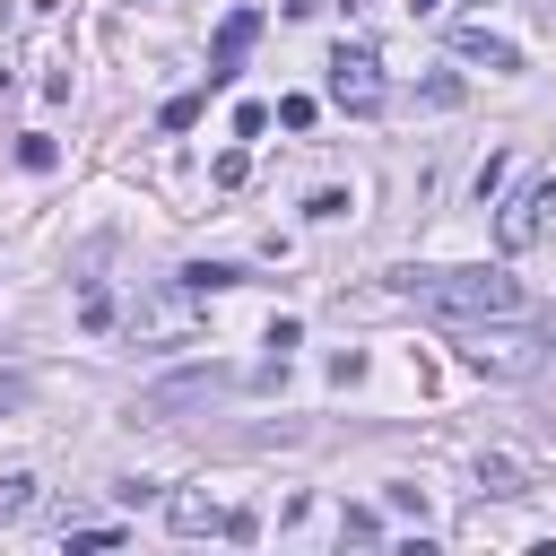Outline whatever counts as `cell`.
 <instances>
[{
    "mask_svg": "<svg viewBox=\"0 0 556 556\" xmlns=\"http://www.w3.org/2000/svg\"><path fill=\"white\" fill-rule=\"evenodd\" d=\"M391 287L434 321H513L521 313V278L513 269H400Z\"/></svg>",
    "mask_w": 556,
    "mask_h": 556,
    "instance_id": "obj_1",
    "label": "cell"
},
{
    "mask_svg": "<svg viewBox=\"0 0 556 556\" xmlns=\"http://www.w3.org/2000/svg\"><path fill=\"white\" fill-rule=\"evenodd\" d=\"M165 521H174L182 539H200V530H226V504H217V495H200V486H182V495L165 504Z\"/></svg>",
    "mask_w": 556,
    "mask_h": 556,
    "instance_id": "obj_8",
    "label": "cell"
},
{
    "mask_svg": "<svg viewBox=\"0 0 556 556\" xmlns=\"http://www.w3.org/2000/svg\"><path fill=\"white\" fill-rule=\"evenodd\" d=\"M17 165H26V174H52V165H61V148H52L43 130H26V139H17Z\"/></svg>",
    "mask_w": 556,
    "mask_h": 556,
    "instance_id": "obj_12",
    "label": "cell"
},
{
    "mask_svg": "<svg viewBox=\"0 0 556 556\" xmlns=\"http://www.w3.org/2000/svg\"><path fill=\"white\" fill-rule=\"evenodd\" d=\"M174 278H182L191 295H226V287H243L252 269H243V261H191V269H174Z\"/></svg>",
    "mask_w": 556,
    "mask_h": 556,
    "instance_id": "obj_10",
    "label": "cell"
},
{
    "mask_svg": "<svg viewBox=\"0 0 556 556\" xmlns=\"http://www.w3.org/2000/svg\"><path fill=\"white\" fill-rule=\"evenodd\" d=\"M252 35H261V9H235V17L217 26V43H208V96H226V87H235V70H243Z\"/></svg>",
    "mask_w": 556,
    "mask_h": 556,
    "instance_id": "obj_6",
    "label": "cell"
},
{
    "mask_svg": "<svg viewBox=\"0 0 556 556\" xmlns=\"http://www.w3.org/2000/svg\"><path fill=\"white\" fill-rule=\"evenodd\" d=\"M321 87H330L339 113H374V104H382V61H374L365 43H339L330 70H321Z\"/></svg>",
    "mask_w": 556,
    "mask_h": 556,
    "instance_id": "obj_3",
    "label": "cell"
},
{
    "mask_svg": "<svg viewBox=\"0 0 556 556\" xmlns=\"http://www.w3.org/2000/svg\"><path fill=\"white\" fill-rule=\"evenodd\" d=\"M278 122L287 130H313V96H278Z\"/></svg>",
    "mask_w": 556,
    "mask_h": 556,
    "instance_id": "obj_17",
    "label": "cell"
},
{
    "mask_svg": "<svg viewBox=\"0 0 556 556\" xmlns=\"http://www.w3.org/2000/svg\"><path fill=\"white\" fill-rule=\"evenodd\" d=\"M478 486H486V495H530V486H521V469H513V460H478Z\"/></svg>",
    "mask_w": 556,
    "mask_h": 556,
    "instance_id": "obj_13",
    "label": "cell"
},
{
    "mask_svg": "<svg viewBox=\"0 0 556 556\" xmlns=\"http://www.w3.org/2000/svg\"><path fill=\"white\" fill-rule=\"evenodd\" d=\"M547 217H556V174H539V182H521L504 208H495V243L504 252H530L539 235H547Z\"/></svg>",
    "mask_w": 556,
    "mask_h": 556,
    "instance_id": "obj_4",
    "label": "cell"
},
{
    "mask_svg": "<svg viewBox=\"0 0 556 556\" xmlns=\"http://www.w3.org/2000/svg\"><path fill=\"white\" fill-rule=\"evenodd\" d=\"M26 504H35V478H26V469L0 478V521H26Z\"/></svg>",
    "mask_w": 556,
    "mask_h": 556,
    "instance_id": "obj_14",
    "label": "cell"
},
{
    "mask_svg": "<svg viewBox=\"0 0 556 556\" xmlns=\"http://www.w3.org/2000/svg\"><path fill=\"white\" fill-rule=\"evenodd\" d=\"M417 9H434V0H417Z\"/></svg>",
    "mask_w": 556,
    "mask_h": 556,
    "instance_id": "obj_20",
    "label": "cell"
},
{
    "mask_svg": "<svg viewBox=\"0 0 556 556\" xmlns=\"http://www.w3.org/2000/svg\"><path fill=\"white\" fill-rule=\"evenodd\" d=\"M339 539H356V547H374V539H382V521H374L365 504H348V513H339Z\"/></svg>",
    "mask_w": 556,
    "mask_h": 556,
    "instance_id": "obj_15",
    "label": "cell"
},
{
    "mask_svg": "<svg viewBox=\"0 0 556 556\" xmlns=\"http://www.w3.org/2000/svg\"><path fill=\"white\" fill-rule=\"evenodd\" d=\"M182 321H191V287H182V278H174L165 295H148V304L130 313V330H139V339H174Z\"/></svg>",
    "mask_w": 556,
    "mask_h": 556,
    "instance_id": "obj_7",
    "label": "cell"
},
{
    "mask_svg": "<svg viewBox=\"0 0 556 556\" xmlns=\"http://www.w3.org/2000/svg\"><path fill=\"white\" fill-rule=\"evenodd\" d=\"M539 356H547V339H478V348H460V365L486 374V382H521V374H539Z\"/></svg>",
    "mask_w": 556,
    "mask_h": 556,
    "instance_id": "obj_5",
    "label": "cell"
},
{
    "mask_svg": "<svg viewBox=\"0 0 556 556\" xmlns=\"http://www.w3.org/2000/svg\"><path fill=\"white\" fill-rule=\"evenodd\" d=\"M78 321H87V330H113V295L87 287V295H78Z\"/></svg>",
    "mask_w": 556,
    "mask_h": 556,
    "instance_id": "obj_16",
    "label": "cell"
},
{
    "mask_svg": "<svg viewBox=\"0 0 556 556\" xmlns=\"http://www.w3.org/2000/svg\"><path fill=\"white\" fill-rule=\"evenodd\" d=\"M243 374H226V365H191V374H174V382H156V391H139V408L130 417H148V426H165V417H182V408H208V400H226Z\"/></svg>",
    "mask_w": 556,
    "mask_h": 556,
    "instance_id": "obj_2",
    "label": "cell"
},
{
    "mask_svg": "<svg viewBox=\"0 0 556 556\" xmlns=\"http://www.w3.org/2000/svg\"><path fill=\"white\" fill-rule=\"evenodd\" d=\"M17 400H26V382H0V408H17Z\"/></svg>",
    "mask_w": 556,
    "mask_h": 556,
    "instance_id": "obj_18",
    "label": "cell"
},
{
    "mask_svg": "<svg viewBox=\"0 0 556 556\" xmlns=\"http://www.w3.org/2000/svg\"><path fill=\"white\" fill-rule=\"evenodd\" d=\"M452 52L460 61H486V70H521V52L504 35H486V26H452Z\"/></svg>",
    "mask_w": 556,
    "mask_h": 556,
    "instance_id": "obj_9",
    "label": "cell"
},
{
    "mask_svg": "<svg viewBox=\"0 0 556 556\" xmlns=\"http://www.w3.org/2000/svg\"><path fill=\"white\" fill-rule=\"evenodd\" d=\"M200 113H208V87H182V96H165V113H156V122H165V130H191Z\"/></svg>",
    "mask_w": 556,
    "mask_h": 556,
    "instance_id": "obj_11",
    "label": "cell"
},
{
    "mask_svg": "<svg viewBox=\"0 0 556 556\" xmlns=\"http://www.w3.org/2000/svg\"><path fill=\"white\" fill-rule=\"evenodd\" d=\"M539 339H547V356H556V313H547V321H539Z\"/></svg>",
    "mask_w": 556,
    "mask_h": 556,
    "instance_id": "obj_19",
    "label": "cell"
}]
</instances>
